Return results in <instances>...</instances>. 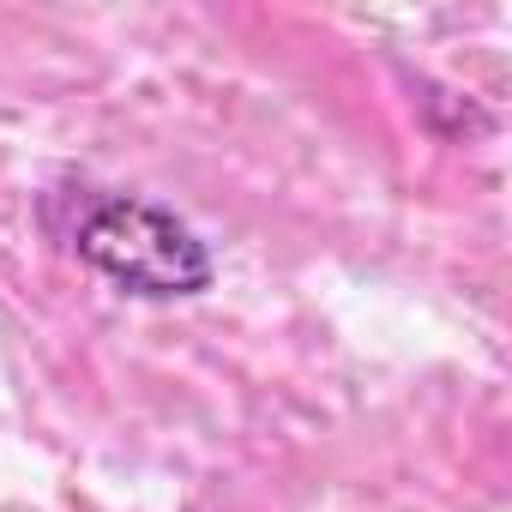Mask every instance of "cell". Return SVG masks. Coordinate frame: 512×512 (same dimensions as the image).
Listing matches in <instances>:
<instances>
[{"label": "cell", "instance_id": "1", "mask_svg": "<svg viewBox=\"0 0 512 512\" xmlns=\"http://www.w3.org/2000/svg\"><path fill=\"white\" fill-rule=\"evenodd\" d=\"M73 241H79V260H91L127 296L175 302V296L211 290V247L151 199H97Z\"/></svg>", "mask_w": 512, "mask_h": 512}]
</instances>
